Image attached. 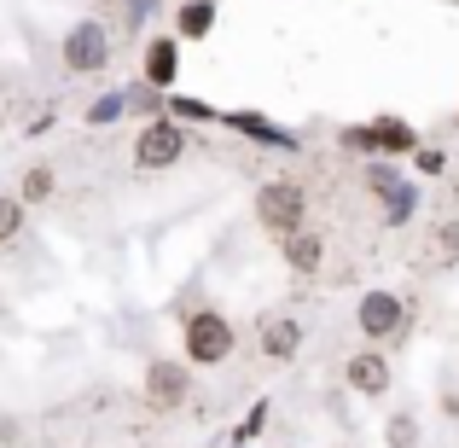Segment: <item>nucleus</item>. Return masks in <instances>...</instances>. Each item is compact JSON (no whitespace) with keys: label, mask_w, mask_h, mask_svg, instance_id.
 I'll list each match as a JSON object with an SVG mask.
<instances>
[{"label":"nucleus","mask_w":459,"mask_h":448,"mask_svg":"<svg viewBox=\"0 0 459 448\" xmlns=\"http://www.w3.org/2000/svg\"><path fill=\"white\" fill-rule=\"evenodd\" d=\"M233 356V321L215 309H198L186 321V361L192 367H221Z\"/></svg>","instance_id":"obj_1"},{"label":"nucleus","mask_w":459,"mask_h":448,"mask_svg":"<svg viewBox=\"0 0 459 448\" xmlns=\"http://www.w3.org/2000/svg\"><path fill=\"white\" fill-rule=\"evenodd\" d=\"M303 215H308V198H303V187L297 180H268V187L256 192V222L268 227V233H297L303 227Z\"/></svg>","instance_id":"obj_2"},{"label":"nucleus","mask_w":459,"mask_h":448,"mask_svg":"<svg viewBox=\"0 0 459 448\" xmlns=\"http://www.w3.org/2000/svg\"><path fill=\"white\" fill-rule=\"evenodd\" d=\"M180 152H186V135L175 128V117H157V123H146L140 140H134V163L140 169H175Z\"/></svg>","instance_id":"obj_3"},{"label":"nucleus","mask_w":459,"mask_h":448,"mask_svg":"<svg viewBox=\"0 0 459 448\" xmlns=\"http://www.w3.org/2000/svg\"><path fill=\"white\" fill-rule=\"evenodd\" d=\"M105 58H111V35H105V23H93V18H82V23H70V35H65V70H105Z\"/></svg>","instance_id":"obj_4"},{"label":"nucleus","mask_w":459,"mask_h":448,"mask_svg":"<svg viewBox=\"0 0 459 448\" xmlns=\"http://www.w3.org/2000/svg\"><path fill=\"white\" fill-rule=\"evenodd\" d=\"M355 326H360V338H402V326H407L402 297L395 292H367L360 309H355Z\"/></svg>","instance_id":"obj_5"},{"label":"nucleus","mask_w":459,"mask_h":448,"mask_svg":"<svg viewBox=\"0 0 459 448\" xmlns=\"http://www.w3.org/2000/svg\"><path fill=\"white\" fill-rule=\"evenodd\" d=\"M192 396V373L180 361H152L146 367V402L152 408H180Z\"/></svg>","instance_id":"obj_6"},{"label":"nucleus","mask_w":459,"mask_h":448,"mask_svg":"<svg viewBox=\"0 0 459 448\" xmlns=\"http://www.w3.org/2000/svg\"><path fill=\"white\" fill-rule=\"evenodd\" d=\"M303 349V326L291 314H262V356L268 361H291Z\"/></svg>","instance_id":"obj_7"},{"label":"nucleus","mask_w":459,"mask_h":448,"mask_svg":"<svg viewBox=\"0 0 459 448\" xmlns=\"http://www.w3.org/2000/svg\"><path fill=\"white\" fill-rule=\"evenodd\" d=\"M349 391L384 396V391H390V361H384L378 349H360V356H349Z\"/></svg>","instance_id":"obj_8"},{"label":"nucleus","mask_w":459,"mask_h":448,"mask_svg":"<svg viewBox=\"0 0 459 448\" xmlns=\"http://www.w3.org/2000/svg\"><path fill=\"white\" fill-rule=\"evenodd\" d=\"M320 262H325V239H320V233H308V227L285 233V268H297V274H320Z\"/></svg>","instance_id":"obj_9"},{"label":"nucleus","mask_w":459,"mask_h":448,"mask_svg":"<svg viewBox=\"0 0 459 448\" xmlns=\"http://www.w3.org/2000/svg\"><path fill=\"white\" fill-rule=\"evenodd\" d=\"M175 70H180V41H175V35H157V41L146 47V82H152V88H169Z\"/></svg>","instance_id":"obj_10"},{"label":"nucleus","mask_w":459,"mask_h":448,"mask_svg":"<svg viewBox=\"0 0 459 448\" xmlns=\"http://www.w3.org/2000/svg\"><path fill=\"white\" fill-rule=\"evenodd\" d=\"M175 30H180V41H198V35H210V30H215V6H210V0H186Z\"/></svg>","instance_id":"obj_11"},{"label":"nucleus","mask_w":459,"mask_h":448,"mask_svg":"<svg viewBox=\"0 0 459 448\" xmlns=\"http://www.w3.org/2000/svg\"><path fill=\"white\" fill-rule=\"evenodd\" d=\"M360 180H367V187H372V192H384V198H395V192H402V187H407V180H402V175H395V169H390V163H367V175H360Z\"/></svg>","instance_id":"obj_12"},{"label":"nucleus","mask_w":459,"mask_h":448,"mask_svg":"<svg viewBox=\"0 0 459 448\" xmlns=\"http://www.w3.org/2000/svg\"><path fill=\"white\" fill-rule=\"evenodd\" d=\"M23 233V198H0V245Z\"/></svg>","instance_id":"obj_13"},{"label":"nucleus","mask_w":459,"mask_h":448,"mask_svg":"<svg viewBox=\"0 0 459 448\" xmlns=\"http://www.w3.org/2000/svg\"><path fill=\"white\" fill-rule=\"evenodd\" d=\"M47 192H53V169H30V175H23V192H18V198H23V204H30V198L41 204Z\"/></svg>","instance_id":"obj_14"},{"label":"nucleus","mask_w":459,"mask_h":448,"mask_svg":"<svg viewBox=\"0 0 459 448\" xmlns=\"http://www.w3.org/2000/svg\"><path fill=\"white\" fill-rule=\"evenodd\" d=\"M413 443H419V426L407 414H395L390 419V448H413Z\"/></svg>","instance_id":"obj_15"},{"label":"nucleus","mask_w":459,"mask_h":448,"mask_svg":"<svg viewBox=\"0 0 459 448\" xmlns=\"http://www.w3.org/2000/svg\"><path fill=\"white\" fill-rule=\"evenodd\" d=\"M413 204H419V198H413V187H402L390 204H384V222H402V215H413Z\"/></svg>","instance_id":"obj_16"},{"label":"nucleus","mask_w":459,"mask_h":448,"mask_svg":"<svg viewBox=\"0 0 459 448\" xmlns=\"http://www.w3.org/2000/svg\"><path fill=\"white\" fill-rule=\"evenodd\" d=\"M437 245L448 250V257H459V227H442V233H437Z\"/></svg>","instance_id":"obj_17"}]
</instances>
